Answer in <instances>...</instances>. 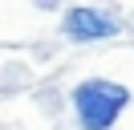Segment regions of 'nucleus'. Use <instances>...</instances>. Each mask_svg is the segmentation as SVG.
Returning <instances> with one entry per match:
<instances>
[{
    "mask_svg": "<svg viewBox=\"0 0 134 130\" xmlns=\"http://www.w3.org/2000/svg\"><path fill=\"white\" fill-rule=\"evenodd\" d=\"M126 102H130V89L118 81H102V77H90L73 89V110L85 130H110Z\"/></svg>",
    "mask_w": 134,
    "mask_h": 130,
    "instance_id": "nucleus-1",
    "label": "nucleus"
},
{
    "mask_svg": "<svg viewBox=\"0 0 134 130\" xmlns=\"http://www.w3.org/2000/svg\"><path fill=\"white\" fill-rule=\"evenodd\" d=\"M65 32L73 41H106V37H114V20L106 12H98V8H69Z\"/></svg>",
    "mask_w": 134,
    "mask_h": 130,
    "instance_id": "nucleus-2",
    "label": "nucleus"
}]
</instances>
